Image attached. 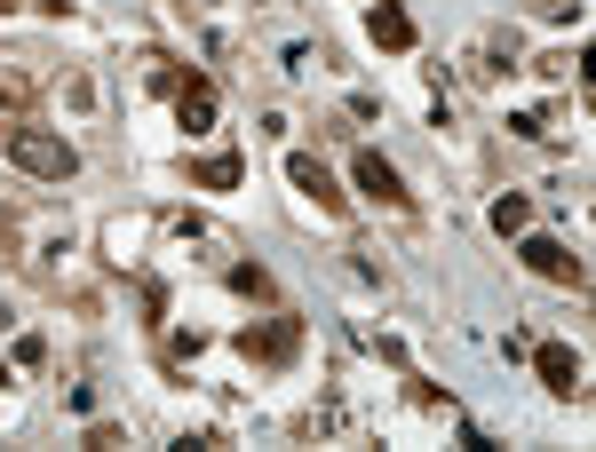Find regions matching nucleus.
<instances>
[{
    "label": "nucleus",
    "instance_id": "f257e3e1",
    "mask_svg": "<svg viewBox=\"0 0 596 452\" xmlns=\"http://www.w3.org/2000/svg\"><path fill=\"white\" fill-rule=\"evenodd\" d=\"M0 159L24 167L32 183H72L80 176V151H72V135H56V127H32V120H0Z\"/></svg>",
    "mask_w": 596,
    "mask_h": 452
},
{
    "label": "nucleus",
    "instance_id": "39448f33",
    "mask_svg": "<svg viewBox=\"0 0 596 452\" xmlns=\"http://www.w3.org/2000/svg\"><path fill=\"white\" fill-rule=\"evenodd\" d=\"M350 176H358V191H367L374 206H390V215H406V206H414V191L397 183V167H390L382 151H358V159H350Z\"/></svg>",
    "mask_w": 596,
    "mask_h": 452
},
{
    "label": "nucleus",
    "instance_id": "0eeeda50",
    "mask_svg": "<svg viewBox=\"0 0 596 452\" xmlns=\"http://www.w3.org/2000/svg\"><path fill=\"white\" fill-rule=\"evenodd\" d=\"M168 95H176V120H183L191 135H207V127H215V80H207V72H176Z\"/></svg>",
    "mask_w": 596,
    "mask_h": 452
},
{
    "label": "nucleus",
    "instance_id": "4468645a",
    "mask_svg": "<svg viewBox=\"0 0 596 452\" xmlns=\"http://www.w3.org/2000/svg\"><path fill=\"white\" fill-rule=\"evenodd\" d=\"M0 381H9V358H0Z\"/></svg>",
    "mask_w": 596,
    "mask_h": 452
},
{
    "label": "nucleus",
    "instance_id": "20e7f679",
    "mask_svg": "<svg viewBox=\"0 0 596 452\" xmlns=\"http://www.w3.org/2000/svg\"><path fill=\"white\" fill-rule=\"evenodd\" d=\"M239 350H247L255 365H286L294 350H303V318H286V309H279V318L247 326V341H239Z\"/></svg>",
    "mask_w": 596,
    "mask_h": 452
},
{
    "label": "nucleus",
    "instance_id": "423d86ee",
    "mask_svg": "<svg viewBox=\"0 0 596 452\" xmlns=\"http://www.w3.org/2000/svg\"><path fill=\"white\" fill-rule=\"evenodd\" d=\"M286 183L303 191V199L318 206V215H342V183H335V167H326V159H311V151H294V159H286Z\"/></svg>",
    "mask_w": 596,
    "mask_h": 452
},
{
    "label": "nucleus",
    "instance_id": "f8f14e48",
    "mask_svg": "<svg viewBox=\"0 0 596 452\" xmlns=\"http://www.w3.org/2000/svg\"><path fill=\"white\" fill-rule=\"evenodd\" d=\"M230 286H239L247 302H279L271 294V270H255V262H230Z\"/></svg>",
    "mask_w": 596,
    "mask_h": 452
},
{
    "label": "nucleus",
    "instance_id": "9d476101",
    "mask_svg": "<svg viewBox=\"0 0 596 452\" xmlns=\"http://www.w3.org/2000/svg\"><path fill=\"white\" fill-rule=\"evenodd\" d=\"M183 176H191V191H239V151H207V159H191Z\"/></svg>",
    "mask_w": 596,
    "mask_h": 452
},
{
    "label": "nucleus",
    "instance_id": "7ed1b4c3",
    "mask_svg": "<svg viewBox=\"0 0 596 452\" xmlns=\"http://www.w3.org/2000/svg\"><path fill=\"white\" fill-rule=\"evenodd\" d=\"M525 350H533V373H541L549 397H581L588 389V365H581L573 341H525Z\"/></svg>",
    "mask_w": 596,
    "mask_h": 452
},
{
    "label": "nucleus",
    "instance_id": "1a4fd4ad",
    "mask_svg": "<svg viewBox=\"0 0 596 452\" xmlns=\"http://www.w3.org/2000/svg\"><path fill=\"white\" fill-rule=\"evenodd\" d=\"M41 56H0V103H9V112H24L32 95H41Z\"/></svg>",
    "mask_w": 596,
    "mask_h": 452
},
{
    "label": "nucleus",
    "instance_id": "9b49d317",
    "mask_svg": "<svg viewBox=\"0 0 596 452\" xmlns=\"http://www.w3.org/2000/svg\"><path fill=\"white\" fill-rule=\"evenodd\" d=\"M493 230H502V238H517V230H533V199H525V191H509V199H493Z\"/></svg>",
    "mask_w": 596,
    "mask_h": 452
},
{
    "label": "nucleus",
    "instance_id": "ddd939ff",
    "mask_svg": "<svg viewBox=\"0 0 596 452\" xmlns=\"http://www.w3.org/2000/svg\"><path fill=\"white\" fill-rule=\"evenodd\" d=\"M0 262H24V223L0 215Z\"/></svg>",
    "mask_w": 596,
    "mask_h": 452
},
{
    "label": "nucleus",
    "instance_id": "f03ea898",
    "mask_svg": "<svg viewBox=\"0 0 596 452\" xmlns=\"http://www.w3.org/2000/svg\"><path fill=\"white\" fill-rule=\"evenodd\" d=\"M517 262L533 270V278H549V286H588V262L565 247V238H549V230H533V238H525V247H517Z\"/></svg>",
    "mask_w": 596,
    "mask_h": 452
},
{
    "label": "nucleus",
    "instance_id": "6e6552de",
    "mask_svg": "<svg viewBox=\"0 0 596 452\" xmlns=\"http://www.w3.org/2000/svg\"><path fill=\"white\" fill-rule=\"evenodd\" d=\"M367 32H374V48L406 56V48H414V16H406V0H367Z\"/></svg>",
    "mask_w": 596,
    "mask_h": 452
}]
</instances>
